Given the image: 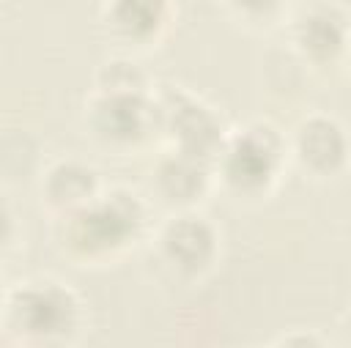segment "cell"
I'll use <instances>...</instances> for the list:
<instances>
[{"mask_svg":"<svg viewBox=\"0 0 351 348\" xmlns=\"http://www.w3.org/2000/svg\"><path fill=\"white\" fill-rule=\"evenodd\" d=\"M299 153L310 167L332 170L346 153V140L332 121L313 118L299 132Z\"/></svg>","mask_w":351,"mask_h":348,"instance_id":"6","label":"cell"},{"mask_svg":"<svg viewBox=\"0 0 351 348\" xmlns=\"http://www.w3.org/2000/svg\"><path fill=\"white\" fill-rule=\"evenodd\" d=\"M165 14V0H112V22L129 36H148Z\"/></svg>","mask_w":351,"mask_h":348,"instance_id":"9","label":"cell"},{"mask_svg":"<svg viewBox=\"0 0 351 348\" xmlns=\"http://www.w3.org/2000/svg\"><path fill=\"white\" fill-rule=\"evenodd\" d=\"M274 162H277V145L269 129H258L233 142L225 159V170L233 184L252 189V186H261L271 175Z\"/></svg>","mask_w":351,"mask_h":348,"instance_id":"3","label":"cell"},{"mask_svg":"<svg viewBox=\"0 0 351 348\" xmlns=\"http://www.w3.org/2000/svg\"><path fill=\"white\" fill-rule=\"evenodd\" d=\"M299 41L313 55H332L343 44V22L329 11H313L302 19Z\"/></svg>","mask_w":351,"mask_h":348,"instance_id":"10","label":"cell"},{"mask_svg":"<svg viewBox=\"0 0 351 348\" xmlns=\"http://www.w3.org/2000/svg\"><path fill=\"white\" fill-rule=\"evenodd\" d=\"M14 312L30 334H63L74 323V299L58 285H33L19 290Z\"/></svg>","mask_w":351,"mask_h":348,"instance_id":"1","label":"cell"},{"mask_svg":"<svg viewBox=\"0 0 351 348\" xmlns=\"http://www.w3.org/2000/svg\"><path fill=\"white\" fill-rule=\"evenodd\" d=\"M93 189V173L80 164H58L49 175V197L58 203H71Z\"/></svg>","mask_w":351,"mask_h":348,"instance_id":"11","label":"cell"},{"mask_svg":"<svg viewBox=\"0 0 351 348\" xmlns=\"http://www.w3.org/2000/svg\"><path fill=\"white\" fill-rule=\"evenodd\" d=\"M170 126H173V134H178V140H181V151H186V153L203 156L217 142V123L197 104H178V107L173 104Z\"/></svg>","mask_w":351,"mask_h":348,"instance_id":"7","label":"cell"},{"mask_svg":"<svg viewBox=\"0 0 351 348\" xmlns=\"http://www.w3.org/2000/svg\"><path fill=\"white\" fill-rule=\"evenodd\" d=\"M137 219H140L137 206L129 203V200L115 197V200L90 206L77 216V238L85 247H93V249L115 247L129 233H134Z\"/></svg>","mask_w":351,"mask_h":348,"instance_id":"2","label":"cell"},{"mask_svg":"<svg viewBox=\"0 0 351 348\" xmlns=\"http://www.w3.org/2000/svg\"><path fill=\"white\" fill-rule=\"evenodd\" d=\"M165 249L167 255L184 266V269H197L203 266L211 252H214V236L211 227L195 216H184L178 222H173L165 233Z\"/></svg>","mask_w":351,"mask_h":348,"instance_id":"4","label":"cell"},{"mask_svg":"<svg viewBox=\"0 0 351 348\" xmlns=\"http://www.w3.org/2000/svg\"><path fill=\"white\" fill-rule=\"evenodd\" d=\"M96 126L112 140H134L145 132V104L132 90L112 93L99 104Z\"/></svg>","mask_w":351,"mask_h":348,"instance_id":"5","label":"cell"},{"mask_svg":"<svg viewBox=\"0 0 351 348\" xmlns=\"http://www.w3.org/2000/svg\"><path fill=\"white\" fill-rule=\"evenodd\" d=\"M203 181H206V175H203L200 156L186 153V151L165 159L159 167V186L167 197H176V200L195 197L203 189Z\"/></svg>","mask_w":351,"mask_h":348,"instance_id":"8","label":"cell"},{"mask_svg":"<svg viewBox=\"0 0 351 348\" xmlns=\"http://www.w3.org/2000/svg\"><path fill=\"white\" fill-rule=\"evenodd\" d=\"M236 5L250 11V14H266L277 5V0H236Z\"/></svg>","mask_w":351,"mask_h":348,"instance_id":"12","label":"cell"}]
</instances>
